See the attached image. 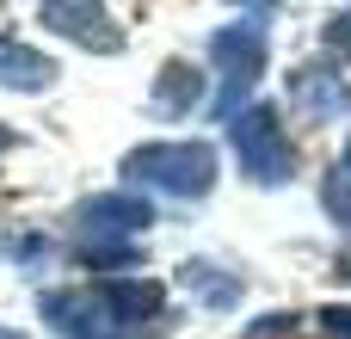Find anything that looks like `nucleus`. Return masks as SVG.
<instances>
[{
	"label": "nucleus",
	"instance_id": "1",
	"mask_svg": "<svg viewBox=\"0 0 351 339\" xmlns=\"http://www.w3.org/2000/svg\"><path fill=\"white\" fill-rule=\"evenodd\" d=\"M123 179L160 185L173 198H204L216 179V148L210 142H148L123 161Z\"/></svg>",
	"mask_w": 351,
	"mask_h": 339
},
{
	"label": "nucleus",
	"instance_id": "2",
	"mask_svg": "<svg viewBox=\"0 0 351 339\" xmlns=\"http://www.w3.org/2000/svg\"><path fill=\"white\" fill-rule=\"evenodd\" d=\"M228 142H234L241 167H247L259 185H284V179L296 173V148H290V136H284V124H278V111H271V105L234 111Z\"/></svg>",
	"mask_w": 351,
	"mask_h": 339
},
{
	"label": "nucleus",
	"instance_id": "3",
	"mask_svg": "<svg viewBox=\"0 0 351 339\" xmlns=\"http://www.w3.org/2000/svg\"><path fill=\"white\" fill-rule=\"evenodd\" d=\"M43 321L56 327L62 339H142L105 290H49L43 296Z\"/></svg>",
	"mask_w": 351,
	"mask_h": 339
},
{
	"label": "nucleus",
	"instance_id": "4",
	"mask_svg": "<svg viewBox=\"0 0 351 339\" xmlns=\"http://www.w3.org/2000/svg\"><path fill=\"white\" fill-rule=\"evenodd\" d=\"M210 49H216V68H222V80H228V93H216V117H234L241 93L265 74V31L241 19V25H222Z\"/></svg>",
	"mask_w": 351,
	"mask_h": 339
},
{
	"label": "nucleus",
	"instance_id": "5",
	"mask_svg": "<svg viewBox=\"0 0 351 339\" xmlns=\"http://www.w3.org/2000/svg\"><path fill=\"white\" fill-rule=\"evenodd\" d=\"M74 222H80V235H105L111 247H123V241H136L154 222V210L142 198H130V191H99V198H86L74 210Z\"/></svg>",
	"mask_w": 351,
	"mask_h": 339
},
{
	"label": "nucleus",
	"instance_id": "6",
	"mask_svg": "<svg viewBox=\"0 0 351 339\" xmlns=\"http://www.w3.org/2000/svg\"><path fill=\"white\" fill-rule=\"evenodd\" d=\"M43 25H56L62 37H74V43H86V49H117V43H123V31H117L99 6H62V0H49V6H43Z\"/></svg>",
	"mask_w": 351,
	"mask_h": 339
},
{
	"label": "nucleus",
	"instance_id": "7",
	"mask_svg": "<svg viewBox=\"0 0 351 339\" xmlns=\"http://www.w3.org/2000/svg\"><path fill=\"white\" fill-rule=\"evenodd\" d=\"M346 86H339V68H327V62H308L302 74H296V105L308 111V117H339L346 111Z\"/></svg>",
	"mask_w": 351,
	"mask_h": 339
},
{
	"label": "nucleus",
	"instance_id": "8",
	"mask_svg": "<svg viewBox=\"0 0 351 339\" xmlns=\"http://www.w3.org/2000/svg\"><path fill=\"white\" fill-rule=\"evenodd\" d=\"M49 80H56L49 56H37V49H25V43L0 37V86H12V93H43Z\"/></svg>",
	"mask_w": 351,
	"mask_h": 339
},
{
	"label": "nucleus",
	"instance_id": "9",
	"mask_svg": "<svg viewBox=\"0 0 351 339\" xmlns=\"http://www.w3.org/2000/svg\"><path fill=\"white\" fill-rule=\"evenodd\" d=\"M185 284H191L210 309H234V303H241V284H234V278H216V266H185Z\"/></svg>",
	"mask_w": 351,
	"mask_h": 339
},
{
	"label": "nucleus",
	"instance_id": "10",
	"mask_svg": "<svg viewBox=\"0 0 351 339\" xmlns=\"http://www.w3.org/2000/svg\"><path fill=\"white\" fill-rule=\"evenodd\" d=\"M197 99V74L185 68V62H173L167 74H160V86H154V105H173V111H185Z\"/></svg>",
	"mask_w": 351,
	"mask_h": 339
},
{
	"label": "nucleus",
	"instance_id": "11",
	"mask_svg": "<svg viewBox=\"0 0 351 339\" xmlns=\"http://www.w3.org/2000/svg\"><path fill=\"white\" fill-rule=\"evenodd\" d=\"M321 198H327L333 222H339V229H351V173H346V167H339V173L327 179V191H321Z\"/></svg>",
	"mask_w": 351,
	"mask_h": 339
},
{
	"label": "nucleus",
	"instance_id": "12",
	"mask_svg": "<svg viewBox=\"0 0 351 339\" xmlns=\"http://www.w3.org/2000/svg\"><path fill=\"white\" fill-rule=\"evenodd\" d=\"M321 327L333 339H351V309H321Z\"/></svg>",
	"mask_w": 351,
	"mask_h": 339
},
{
	"label": "nucleus",
	"instance_id": "13",
	"mask_svg": "<svg viewBox=\"0 0 351 339\" xmlns=\"http://www.w3.org/2000/svg\"><path fill=\"white\" fill-rule=\"evenodd\" d=\"M333 37H339V43H351V12H339V25H333Z\"/></svg>",
	"mask_w": 351,
	"mask_h": 339
},
{
	"label": "nucleus",
	"instance_id": "14",
	"mask_svg": "<svg viewBox=\"0 0 351 339\" xmlns=\"http://www.w3.org/2000/svg\"><path fill=\"white\" fill-rule=\"evenodd\" d=\"M0 339H25V334H6V327H0Z\"/></svg>",
	"mask_w": 351,
	"mask_h": 339
},
{
	"label": "nucleus",
	"instance_id": "15",
	"mask_svg": "<svg viewBox=\"0 0 351 339\" xmlns=\"http://www.w3.org/2000/svg\"><path fill=\"white\" fill-rule=\"evenodd\" d=\"M6 142H12V136H6V130H0V148H6Z\"/></svg>",
	"mask_w": 351,
	"mask_h": 339
},
{
	"label": "nucleus",
	"instance_id": "16",
	"mask_svg": "<svg viewBox=\"0 0 351 339\" xmlns=\"http://www.w3.org/2000/svg\"><path fill=\"white\" fill-rule=\"evenodd\" d=\"M346 173H351V148H346Z\"/></svg>",
	"mask_w": 351,
	"mask_h": 339
}]
</instances>
